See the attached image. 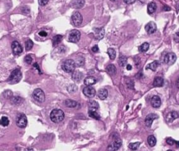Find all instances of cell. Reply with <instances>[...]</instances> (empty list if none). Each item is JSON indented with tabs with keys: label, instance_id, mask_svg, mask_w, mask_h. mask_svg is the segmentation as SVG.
<instances>
[{
	"label": "cell",
	"instance_id": "30",
	"mask_svg": "<svg viewBox=\"0 0 179 151\" xmlns=\"http://www.w3.org/2000/svg\"><path fill=\"white\" fill-rule=\"evenodd\" d=\"M88 114H89L90 117H91V118H95L96 120H99V119H100V116H99V114H98L96 111L89 110Z\"/></svg>",
	"mask_w": 179,
	"mask_h": 151
},
{
	"label": "cell",
	"instance_id": "5",
	"mask_svg": "<svg viewBox=\"0 0 179 151\" xmlns=\"http://www.w3.org/2000/svg\"><path fill=\"white\" fill-rule=\"evenodd\" d=\"M80 38V31L77 29H74L69 33V41L71 43H78Z\"/></svg>",
	"mask_w": 179,
	"mask_h": 151
},
{
	"label": "cell",
	"instance_id": "39",
	"mask_svg": "<svg viewBox=\"0 0 179 151\" xmlns=\"http://www.w3.org/2000/svg\"><path fill=\"white\" fill-rule=\"evenodd\" d=\"M25 62L27 64H31L32 62V58L31 55H27V56L25 57Z\"/></svg>",
	"mask_w": 179,
	"mask_h": 151
},
{
	"label": "cell",
	"instance_id": "52",
	"mask_svg": "<svg viewBox=\"0 0 179 151\" xmlns=\"http://www.w3.org/2000/svg\"><path fill=\"white\" fill-rule=\"evenodd\" d=\"M177 86H178V88L179 89V79L178 80V81H177Z\"/></svg>",
	"mask_w": 179,
	"mask_h": 151
},
{
	"label": "cell",
	"instance_id": "21",
	"mask_svg": "<svg viewBox=\"0 0 179 151\" xmlns=\"http://www.w3.org/2000/svg\"><path fill=\"white\" fill-rule=\"evenodd\" d=\"M164 85L163 78L160 77H157L155 78L153 81V86L155 87H162Z\"/></svg>",
	"mask_w": 179,
	"mask_h": 151
},
{
	"label": "cell",
	"instance_id": "47",
	"mask_svg": "<svg viewBox=\"0 0 179 151\" xmlns=\"http://www.w3.org/2000/svg\"><path fill=\"white\" fill-rule=\"evenodd\" d=\"M135 1H136V0H124L125 3H126V4H133L134 2H135Z\"/></svg>",
	"mask_w": 179,
	"mask_h": 151
},
{
	"label": "cell",
	"instance_id": "27",
	"mask_svg": "<svg viewBox=\"0 0 179 151\" xmlns=\"http://www.w3.org/2000/svg\"><path fill=\"white\" fill-rule=\"evenodd\" d=\"M149 47H150V45L148 43H144L142 45H141L140 46L138 47V50L141 52H146L149 49Z\"/></svg>",
	"mask_w": 179,
	"mask_h": 151
},
{
	"label": "cell",
	"instance_id": "25",
	"mask_svg": "<svg viewBox=\"0 0 179 151\" xmlns=\"http://www.w3.org/2000/svg\"><path fill=\"white\" fill-rule=\"evenodd\" d=\"M88 107H89V110L96 111L97 109H99V104L96 101L91 100L88 103Z\"/></svg>",
	"mask_w": 179,
	"mask_h": 151
},
{
	"label": "cell",
	"instance_id": "29",
	"mask_svg": "<svg viewBox=\"0 0 179 151\" xmlns=\"http://www.w3.org/2000/svg\"><path fill=\"white\" fill-rule=\"evenodd\" d=\"M148 143L150 147H153V146H155V145H156V143H157L156 138L153 135H150L148 137Z\"/></svg>",
	"mask_w": 179,
	"mask_h": 151
},
{
	"label": "cell",
	"instance_id": "9",
	"mask_svg": "<svg viewBox=\"0 0 179 151\" xmlns=\"http://www.w3.org/2000/svg\"><path fill=\"white\" fill-rule=\"evenodd\" d=\"M83 93L86 97L90 98H93L96 94V91L95 89H94L92 86H87L86 87H85L83 90Z\"/></svg>",
	"mask_w": 179,
	"mask_h": 151
},
{
	"label": "cell",
	"instance_id": "32",
	"mask_svg": "<svg viewBox=\"0 0 179 151\" xmlns=\"http://www.w3.org/2000/svg\"><path fill=\"white\" fill-rule=\"evenodd\" d=\"M140 145V142H135V143H129V148L131 150H136L138 149V147Z\"/></svg>",
	"mask_w": 179,
	"mask_h": 151
},
{
	"label": "cell",
	"instance_id": "19",
	"mask_svg": "<svg viewBox=\"0 0 179 151\" xmlns=\"http://www.w3.org/2000/svg\"><path fill=\"white\" fill-rule=\"evenodd\" d=\"M97 82V80L94 77L92 76H89L84 80V84L86 86H92L95 84Z\"/></svg>",
	"mask_w": 179,
	"mask_h": 151
},
{
	"label": "cell",
	"instance_id": "33",
	"mask_svg": "<svg viewBox=\"0 0 179 151\" xmlns=\"http://www.w3.org/2000/svg\"><path fill=\"white\" fill-rule=\"evenodd\" d=\"M108 54H109V57L111 60L115 59V56H116V53H115V50H113V48H109L108 49Z\"/></svg>",
	"mask_w": 179,
	"mask_h": 151
},
{
	"label": "cell",
	"instance_id": "23",
	"mask_svg": "<svg viewBox=\"0 0 179 151\" xmlns=\"http://www.w3.org/2000/svg\"><path fill=\"white\" fill-rule=\"evenodd\" d=\"M160 65V63L158 61H155L153 62L150 63V64H148L147 67H146V69H150L153 71H155L156 70V69L158 68V67Z\"/></svg>",
	"mask_w": 179,
	"mask_h": 151
},
{
	"label": "cell",
	"instance_id": "2",
	"mask_svg": "<svg viewBox=\"0 0 179 151\" xmlns=\"http://www.w3.org/2000/svg\"><path fill=\"white\" fill-rule=\"evenodd\" d=\"M22 79V73L19 69H15L10 75L9 77L7 80L9 84H14L18 83Z\"/></svg>",
	"mask_w": 179,
	"mask_h": 151
},
{
	"label": "cell",
	"instance_id": "22",
	"mask_svg": "<svg viewBox=\"0 0 179 151\" xmlns=\"http://www.w3.org/2000/svg\"><path fill=\"white\" fill-rule=\"evenodd\" d=\"M106 72L108 73L109 75H115L116 73V68L113 64H109V66H107L106 68Z\"/></svg>",
	"mask_w": 179,
	"mask_h": 151
},
{
	"label": "cell",
	"instance_id": "18",
	"mask_svg": "<svg viewBox=\"0 0 179 151\" xmlns=\"http://www.w3.org/2000/svg\"><path fill=\"white\" fill-rule=\"evenodd\" d=\"M179 118V113L176 111H173L170 112L167 116V120L168 122H172L173 120H175L176 118Z\"/></svg>",
	"mask_w": 179,
	"mask_h": 151
},
{
	"label": "cell",
	"instance_id": "24",
	"mask_svg": "<svg viewBox=\"0 0 179 151\" xmlns=\"http://www.w3.org/2000/svg\"><path fill=\"white\" fill-rule=\"evenodd\" d=\"M157 10V5L155 2H151L148 5V13L149 14H152L156 11Z\"/></svg>",
	"mask_w": 179,
	"mask_h": 151
},
{
	"label": "cell",
	"instance_id": "31",
	"mask_svg": "<svg viewBox=\"0 0 179 151\" xmlns=\"http://www.w3.org/2000/svg\"><path fill=\"white\" fill-rule=\"evenodd\" d=\"M9 124V120L6 116H2V118L0 119V125L4 127H6Z\"/></svg>",
	"mask_w": 179,
	"mask_h": 151
},
{
	"label": "cell",
	"instance_id": "42",
	"mask_svg": "<svg viewBox=\"0 0 179 151\" xmlns=\"http://www.w3.org/2000/svg\"><path fill=\"white\" fill-rule=\"evenodd\" d=\"M38 2H39V4L40 6H43L45 5H46L48 4V0H38Z\"/></svg>",
	"mask_w": 179,
	"mask_h": 151
},
{
	"label": "cell",
	"instance_id": "40",
	"mask_svg": "<svg viewBox=\"0 0 179 151\" xmlns=\"http://www.w3.org/2000/svg\"><path fill=\"white\" fill-rule=\"evenodd\" d=\"M22 13L24 14H25V15H28L30 13V9H29L27 6H24L23 8H21Z\"/></svg>",
	"mask_w": 179,
	"mask_h": 151
},
{
	"label": "cell",
	"instance_id": "6",
	"mask_svg": "<svg viewBox=\"0 0 179 151\" xmlns=\"http://www.w3.org/2000/svg\"><path fill=\"white\" fill-rule=\"evenodd\" d=\"M71 20L73 22V24L74 25L78 27L81 25L82 22H83V17H82L81 14L78 11L74 12L71 16Z\"/></svg>",
	"mask_w": 179,
	"mask_h": 151
},
{
	"label": "cell",
	"instance_id": "53",
	"mask_svg": "<svg viewBox=\"0 0 179 151\" xmlns=\"http://www.w3.org/2000/svg\"><path fill=\"white\" fill-rule=\"evenodd\" d=\"M167 151H173V150H168Z\"/></svg>",
	"mask_w": 179,
	"mask_h": 151
},
{
	"label": "cell",
	"instance_id": "36",
	"mask_svg": "<svg viewBox=\"0 0 179 151\" xmlns=\"http://www.w3.org/2000/svg\"><path fill=\"white\" fill-rule=\"evenodd\" d=\"M84 63H85V59H84V58H83V57H79V58L77 59V60L76 61L75 64H76V66H82L84 64Z\"/></svg>",
	"mask_w": 179,
	"mask_h": 151
},
{
	"label": "cell",
	"instance_id": "3",
	"mask_svg": "<svg viewBox=\"0 0 179 151\" xmlns=\"http://www.w3.org/2000/svg\"><path fill=\"white\" fill-rule=\"evenodd\" d=\"M62 68L63 70L66 72H68V73L73 72L75 70V68H76L75 61L74 60H72V59L66 60L63 63Z\"/></svg>",
	"mask_w": 179,
	"mask_h": 151
},
{
	"label": "cell",
	"instance_id": "14",
	"mask_svg": "<svg viewBox=\"0 0 179 151\" xmlns=\"http://www.w3.org/2000/svg\"><path fill=\"white\" fill-rule=\"evenodd\" d=\"M85 4V0H72L71 2V7L76 9L81 8Z\"/></svg>",
	"mask_w": 179,
	"mask_h": 151
},
{
	"label": "cell",
	"instance_id": "13",
	"mask_svg": "<svg viewBox=\"0 0 179 151\" xmlns=\"http://www.w3.org/2000/svg\"><path fill=\"white\" fill-rule=\"evenodd\" d=\"M158 118V116L155 114H150L146 117L145 119V123L147 127H150L153 123V121Z\"/></svg>",
	"mask_w": 179,
	"mask_h": 151
},
{
	"label": "cell",
	"instance_id": "46",
	"mask_svg": "<svg viewBox=\"0 0 179 151\" xmlns=\"http://www.w3.org/2000/svg\"><path fill=\"white\" fill-rule=\"evenodd\" d=\"M34 68H36L38 70V71H39V72L40 74H41V70H40V68H39V65H38V64L37 63H35V64H34Z\"/></svg>",
	"mask_w": 179,
	"mask_h": 151
},
{
	"label": "cell",
	"instance_id": "4",
	"mask_svg": "<svg viewBox=\"0 0 179 151\" xmlns=\"http://www.w3.org/2000/svg\"><path fill=\"white\" fill-rule=\"evenodd\" d=\"M32 97L36 101H37L38 103H42L45 101V93L41 89H36L34 91H33L32 93Z\"/></svg>",
	"mask_w": 179,
	"mask_h": 151
},
{
	"label": "cell",
	"instance_id": "41",
	"mask_svg": "<svg viewBox=\"0 0 179 151\" xmlns=\"http://www.w3.org/2000/svg\"><path fill=\"white\" fill-rule=\"evenodd\" d=\"M166 142L167 143L168 145H173L174 143H175L176 141L175 140H173V139H171V138H167V140H166Z\"/></svg>",
	"mask_w": 179,
	"mask_h": 151
},
{
	"label": "cell",
	"instance_id": "15",
	"mask_svg": "<svg viewBox=\"0 0 179 151\" xmlns=\"http://www.w3.org/2000/svg\"><path fill=\"white\" fill-rule=\"evenodd\" d=\"M150 103H151V105L153 107H155V108H158V107H160L161 105V99L159 96L158 95H155L153 97L151 98V100H150Z\"/></svg>",
	"mask_w": 179,
	"mask_h": 151
},
{
	"label": "cell",
	"instance_id": "48",
	"mask_svg": "<svg viewBox=\"0 0 179 151\" xmlns=\"http://www.w3.org/2000/svg\"><path fill=\"white\" fill-rule=\"evenodd\" d=\"M132 66H131V65H129V64H128V65L127 66V69L128 70H132Z\"/></svg>",
	"mask_w": 179,
	"mask_h": 151
},
{
	"label": "cell",
	"instance_id": "20",
	"mask_svg": "<svg viewBox=\"0 0 179 151\" xmlns=\"http://www.w3.org/2000/svg\"><path fill=\"white\" fill-rule=\"evenodd\" d=\"M98 97L100 100H105L108 97V91L105 89H101L98 91Z\"/></svg>",
	"mask_w": 179,
	"mask_h": 151
},
{
	"label": "cell",
	"instance_id": "50",
	"mask_svg": "<svg viewBox=\"0 0 179 151\" xmlns=\"http://www.w3.org/2000/svg\"><path fill=\"white\" fill-rule=\"evenodd\" d=\"M25 151H34L32 148H27Z\"/></svg>",
	"mask_w": 179,
	"mask_h": 151
},
{
	"label": "cell",
	"instance_id": "28",
	"mask_svg": "<svg viewBox=\"0 0 179 151\" xmlns=\"http://www.w3.org/2000/svg\"><path fill=\"white\" fill-rule=\"evenodd\" d=\"M62 40V36L56 35L53 38V46H57V45L61 43Z\"/></svg>",
	"mask_w": 179,
	"mask_h": 151
},
{
	"label": "cell",
	"instance_id": "34",
	"mask_svg": "<svg viewBox=\"0 0 179 151\" xmlns=\"http://www.w3.org/2000/svg\"><path fill=\"white\" fill-rule=\"evenodd\" d=\"M33 45H34V43H33V42H32V40H30V39H28V40H27V41H26V42H25L26 50H27V51L30 50L32 48Z\"/></svg>",
	"mask_w": 179,
	"mask_h": 151
},
{
	"label": "cell",
	"instance_id": "44",
	"mask_svg": "<svg viewBox=\"0 0 179 151\" xmlns=\"http://www.w3.org/2000/svg\"><path fill=\"white\" fill-rule=\"evenodd\" d=\"M39 36H42V37L47 36V35H48V33H47L45 31H40V32L39 33Z\"/></svg>",
	"mask_w": 179,
	"mask_h": 151
},
{
	"label": "cell",
	"instance_id": "7",
	"mask_svg": "<svg viewBox=\"0 0 179 151\" xmlns=\"http://www.w3.org/2000/svg\"><path fill=\"white\" fill-rule=\"evenodd\" d=\"M122 145V141L120 139H117L113 141L107 147V151H117Z\"/></svg>",
	"mask_w": 179,
	"mask_h": 151
},
{
	"label": "cell",
	"instance_id": "12",
	"mask_svg": "<svg viewBox=\"0 0 179 151\" xmlns=\"http://www.w3.org/2000/svg\"><path fill=\"white\" fill-rule=\"evenodd\" d=\"M145 29L147 33L149 34H152V33H155L157 30V25L154 22H150L146 25Z\"/></svg>",
	"mask_w": 179,
	"mask_h": 151
},
{
	"label": "cell",
	"instance_id": "11",
	"mask_svg": "<svg viewBox=\"0 0 179 151\" xmlns=\"http://www.w3.org/2000/svg\"><path fill=\"white\" fill-rule=\"evenodd\" d=\"M17 125L20 128H25L27 125V117L25 114H22L18 117L17 122H16Z\"/></svg>",
	"mask_w": 179,
	"mask_h": 151
},
{
	"label": "cell",
	"instance_id": "16",
	"mask_svg": "<svg viewBox=\"0 0 179 151\" xmlns=\"http://www.w3.org/2000/svg\"><path fill=\"white\" fill-rule=\"evenodd\" d=\"M94 31H95V36L96 39H97V40H101L104 36L105 31L103 28H99V29L97 28V29H94Z\"/></svg>",
	"mask_w": 179,
	"mask_h": 151
},
{
	"label": "cell",
	"instance_id": "45",
	"mask_svg": "<svg viewBox=\"0 0 179 151\" xmlns=\"http://www.w3.org/2000/svg\"><path fill=\"white\" fill-rule=\"evenodd\" d=\"M92 52H97L98 51H99V47H98L97 45H95V46L92 48Z\"/></svg>",
	"mask_w": 179,
	"mask_h": 151
},
{
	"label": "cell",
	"instance_id": "17",
	"mask_svg": "<svg viewBox=\"0 0 179 151\" xmlns=\"http://www.w3.org/2000/svg\"><path fill=\"white\" fill-rule=\"evenodd\" d=\"M71 77L72 80H74V81L79 82L82 80V78H83V74L80 71H78V70H74L72 72Z\"/></svg>",
	"mask_w": 179,
	"mask_h": 151
},
{
	"label": "cell",
	"instance_id": "26",
	"mask_svg": "<svg viewBox=\"0 0 179 151\" xmlns=\"http://www.w3.org/2000/svg\"><path fill=\"white\" fill-rule=\"evenodd\" d=\"M64 104L66 105L67 107H69V108H74V107H76V105H77V103L76 101L73 100H66L64 102Z\"/></svg>",
	"mask_w": 179,
	"mask_h": 151
},
{
	"label": "cell",
	"instance_id": "51",
	"mask_svg": "<svg viewBox=\"0 0 179 151\" xmlns=\"http://www.w3.org/2000/svg\"><path fill=\"white\" fill-rule=\"evenodd\" d=\"M175 143L177 145V147H179V142H176Z\"/></svg>",
	"mask_w": 179,
	"mask_h": 151
},
{
	"label": "cell",
	"instance_id": "38",
	"mask_svg": "<svg viewBox=\"0 0 179 151\" xmlns=\"http://www.w3.org/2000/svg\"><path fill=\"white\" fill-rule=\"evenodd\" d=\"M67 90L69 93H74L75 91H77V86L74 84H71L70 86H69L67 88Z\"/></svg>",
	"mask_w": 179,
	"mask_h": 151
},
{
	"label": "cell",
	"instance_id": "43",
	"mask_svg": "<svg viewBox=\"0 0 179 151\" xmlns=\"http://www.w3.org/2000/svg\"><path fill=\"white\" fill-rule=\"evenodd\" d=\"M173 39L176 43H179V31H177L176 33L173 36Z\"/></svg>",
	"mask_w": 179,
	"mask_h": 151
},
{
	"label": "cell",
	"instance_id": "10",
	"mask_svg": "<svg viewBox=\"0 0 179 151\" xmlns=\"http://www.w3.org/2000/svg\"><path fill=\"white\" fill-rule=\"evenodd\" d=\"M11 48L15 55H19L23 52V47L18 41H14L12 43Z\"/></svg>",
	"mask_w": 179,
	"mask_h": 151
},
{
	"label": "cell",
	"instance_id": "37",
	"mask_svg": "<svg viewBox=\"0 0 179 151\" xmlns=\"http://www.w3.org/2000/svg\"><path fill=\"white\" fill-rule=\"evenodd\" d=\"M23 99L20 97H14L13 98H11L12 103L15 104V105H18L20 103H21Z\"/></svg>",
	"mask_w": 179,
	"mask_h": 151
},
{
	"label": "cell",
	"instance_id": "1",
	"mask_svg": "<svg viewBox=\"0 0 179 151\" xmlns=\"http://www.w3.org/2000/svg\"><path fill=\"white\" fill-rule=\"evenodd\" d=\"M51 120L55 123H58L62 122L64 118V113L62 110L58 109H55L51 113L50 115Z\"/></svg>",
	"mask_w": 179,
	"mask_h": 151
},
{
	"label": "cell",
	"instance_id": "35",
	"mask_svg": "<svg viewBox=\"0 0 179 151\" xmlns=\"http://www.w3.org/2000/svg\"><path fill=\"white\" fill-rule=\"evenodd\" d=\"M127 61V59L125 56H123L119 58V65L122 67H124L126 65Z\"/></svg>",
	"mask_w": 179,
	"mask_h": 151
},
{
	"label": "cell",
	"instance_id": "49",
	"mask_svg": "<svg viewBox=\"0 0 179 151\" xmlns=\"http://www.w3.org/2000/svg\"><path fill=\"white\" fill-rule=\"evenodd\" d=\"M170 9H171V8H170L169 7H168L167 6H165L164 7V10H165V11H170Z\"/></svg>",
	"mask_w": 179,
	"mask_h": 151
},
{
	"label": "cell",
	"instance_id": "8",
	"mask_svg": "<svg viewBox=\"0 0 179 151\" xmlns=\"http://www.w3.org/2000/svg\"><path fill=\"white\" fill-rule=\"evenodd\" d=\"M176 61V55L174 53H168L165 55L164 59V61L166 64L167 65H173Z\"/></svg>",
	"mask_w": 179,
	"mask_h": 151
}]
</instances>
